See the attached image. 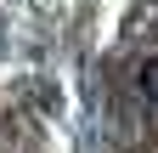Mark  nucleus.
<instances>
[{
	"label": "nucleus",
	"mask_w": 158,
	"mask_h": 153,
	"mask_svg": "<svg viewBox=\"0 0 158 153\" xmlns=\"http://www.w3.org/2000/svg\"><path fill=\"white\" fill-rule=\"evenodd\" d=\"M135 91L158 108V57H147V63H135Z\"/></svg>",
	"instance_id": "f257e3e1"
}]
</instances>
